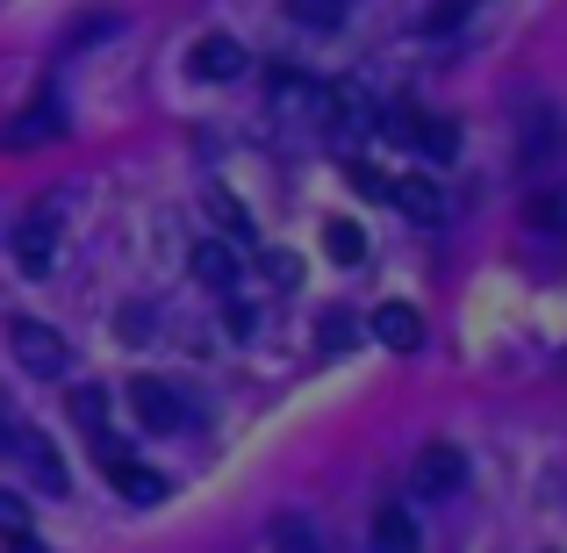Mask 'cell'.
I'll list each match as a JSON object with an SVG mask.
<instances>
[{"label": "cell", "instance_id": "obj_3", "mask_svg": "<svg viewBox=\"0 0 567 553\" xmlns=\"http://www.w3.org/2000/svg\"><path fill=\"white\" fill-rule=\"evenodd\" d=\"M130 410H137V424L144 431H181L187 424V402H181V388H166V381H152V373H144V381H130Z\"/></svg>", "mask_w": 567, "mask_h": 553}, {"label": "cell", "instance_id": "obj_21", "mask_svg": "<svg viewBox=\"0 0 567 553\" xmlns=\"http://www.w3.org/2000/svg\"><path fill=\"white\" fill-rule=\"evenodd\" d=\"M0 532H8V540H22V532H29V511H22V496H0Z\"/></svg>", "mask_w": 567, "mask_h": 553}, {"label": "cell", "instance_id": "obj_22", "mask_svg": "<svg viewBox=\"0 0 567 553\" xmlns=\"http://www.w3.org/2000/svg\"><path fill=\"white\" fill-rule=\"evenodd\" d=\"M266 274H274V288H295V259H288V252H274V259H266Z\"/></svg>", "mask_w": 567, "mask_h": 553}, {"label": "cell", "instance_id": "obj_18", "mask_svg": "<svg viewBox=\"0 0 567 553\" xmlns=\"http://www.w3.org/2000/svg\"><path fill=\"white\" fill-rule=\"evenodd\" d=\"M288 14L309 22V29H338L346 22V0H288Z\"/></svg>", "mask_w": 567, "mask_h": 553}, {"label": "cell", "instance_id": "obj_23", "mask_svg": "<svg viewBox=\"0 0 567 553\" xmlns=\"http://www.w3.org/2000/svg\"><path fill=\"white\" fill-rule=\"evenodd\" d=\"M14 431H22V424H14V417L0 410V453H8V446H14Z\"/></svg>", "mask_w": 567, "mask_h": 553}, {"label": "cell", "instance_id": "obj_17", "mask_svg": "<svg viewBox=\"0 0 567 553\" xmlns=\"http://www.w3.org/2000/svg\"><path fill=\"white\" fill-rule=\"evenodd\" d=\"M323 245H331V259H338V266H360V259H367L360 223H331V231H323Z\"/></svg>", "mask_w": 567, "mask_h": 553}, {"label": "cell", "instance_id": "obj_11", "mask_svg": "<svg viewBox=\"0 0 567 553\" xmlns=\"http://www.w3.org/2000/svg\"><path fill=\"white\" fill-rule=\"evenodd\" d=\"M402 137H416V152H424V158H453L460 152V130L439 123V115H410V123H402Z\"/></svg>", "mask_w": 567, "mask_h": 553}, {"label": "cell", "instance_id": "obj_15", "mask_svg": "<svg viewBox=\"0 0 567 553\" xmlns=\"http://www.w3.org/2000/svg\"><path fill=\"white\" fill-rule=\"evenodd\" d=\"M72 424H80L86 439H101V431H109V396H101V388H72Z\"/></svg>", "mask_w": 567, "mask_h": 553}, {"label": "cell", "instance_id": "obj_10", "mask_svg": "<svg viewBox=\"0 0 567 553\" xmlns=\"http://www.w3.org/2000/svg\"><path fill=\"white\" fill-rule=\"evenodd\" d=\"M194 280H202V288H216V295H230L237 288V252L216 245V237H208V245H194Z\"/></svg>", "mask_w": 567, "mask_h": 553}, {"label": "cell", "instance_id": "obj_9", "mask_svg": "<svg viewBox=\"0 0 567 553\" xmlns=\"http://www.w3.org/2000/svg\"><path fill=\"white\" fill-rule=\"evenodd\" d=\"M388 202H395L410 223H439L445 216V194L431 187V181H388Z\"/></svg>", "mask_w": 567, "mask_h": 553}, {"label": "cell", "instance_id": "obj_8", "mask_svg": "<svg viewBox=\"0 0 567 553\" xmlns=\"http://www.w3.org/2000/svg\"><path fill=\"white\" fill-rule=\"evenodd\" d=\"M424 540H416V518L402 511V503H381L374 511V553H416Z\"/></svg>", "mask_w": 567, "mask_h": 553}, {"label": "cell", "instance_id": "obj_4", "mask_svg": "<svg viewBox=\"0 0 567 553\" xmlns=\"http://www.w3.org/2000/svg\"><path fill=\"white\" fill-rule=\"evenodd\" d=\"M8 453L22 460V474L43 489V496H65V489H72V482H65V460H58V446H51V439H37V431H14Z\"/></svg>", "mask_w": 567, "mask_h": 553}, {"label": "cell", "instance_id": "obj_24", "mask_svg": "<svg viewBox=\"0 0 567 553\" xmlns=\"http://www.w3.org/2000/svg\"><path fill=\"white\" fill-rule=\"evenodd\" d=\"M8 553H51V546H37V540L22 532V540H8Z\"/></svg>", "mask_w": 567, "mask_h": 553}, {"label": "cell", "instance_id": "obj_12", "mask_svg": "<svg viewBox=\"0 0 567 553\" xmlns=\"http://www.w3.org/2000/svg\"><path fill=\"white\" fill-rule=\"evenodd\" d=\"M266 540H274V553H323V540H317V525H309L302 511H280L274 525H266Z\"/></svg>", "mask_w": 567, "mask_h": 553}, {"label": "cell", "instance_id": "obj_7", "mask_svg": "<svg viewBox=\"0 0 567 553\" xmlns=\"http://www.w3.org/2000/svg\"><path fill=\"white\" fill-rule=\"evenodd\" d=\"M245 65H251V58H245L237 37H202V43H194V72H202V80H237Z\"/></svg>", "mask_w": 567, "mask_h": 553}, {"label": "cell", "instance_id": "obj_5", "mask_svg": "<svg viewBox=\"0 0 567 553\" xmlns=\"http://www.w3.org/2000/svg\"><path fill=\"white\" fill-rule=\"evenodd\" d=\"M14 259H22V274H43V266L58 259V231H51V216H22L14 223Z\"/></svg>", "mask_w": 567, "mask_h": 553}, {"label": "cell", "instance_id": "obj_1", "mask_svg": "<svg viewBox=\"0 0 567 553\" xmlns=\"http://www.w3.org/2000/svg\"><path fill=\"white\" fill-rule=\"evenodd\" d=\"M8 346H14V360H22L29 373H43V381H65V373H72V346L51 331V324H37V317H14Z\"/></svg>", "mask_w": 567, "mask_h": 553}, {"label": "cell", "instance_id": "obj_2", "mask_svg": "<svg viewBox=\"0 0 567 553\" xmlns=\"http://www.w3.org/2000/svg\"><path fill=\"white\" fill-rule=\"evenodd\" d=\"M460 482H467V453H460V446H424V453L410 460V489L431 496V503L460 496Z\"/></svg>", "mask_w": 567, "mask_h": 553}, {"label": "cell", "instance_id": "obj_13", "mask_svg": "<svg viewBox=\"0 0 567 553\" xmlns=\"http://www.w3.org/2000/svg\"><path fill=\"white\" fill-rule=\"evenodd\" d=\"M109 482H115V489H123V496H130V503H158V496H166V474H152V468H137V460H115V468H109Z\"/></svg>", "mask_w": 567, "mask_h": 553}, {"label": "cell", "instance_id": "obj_19", "mask_svg": "<svg viewBox=\"0 0 567 553\" xmlns=\"http://www.w3.org/2000/svg\"><path fill=\"white\" fill-rule=\"evenodd\" d=\"M317 338H323V352H346L352 346V317H346V309H331V317L317 324Z\"/></svg>", "mask_w": 567, "mask_h": 553}, {"label": "cell", "instance_id": "obj_6", "mask_svg": "<svg viewBox=\"0 0 567 553\" xmlns=\"http://www.w3.org/2000/svg\"><path fill=\"white\" fill-rule=\"evenodd\" d=\"M374 338L388 352H416V346H424V317H416L410 303H381L374 309Z\"/></svg>", "mask_w": 567, "mask_h": 553}, {"label": "cell", "instance_id": "obj_14", "mask_svg": "<svg viewBox=\"0 0 567 553\" xmlns=\"http://www.w3.org/2000/svg\"><path fill=\"white\" fill-rule=\"evenodd\" d=\"M554 144H560L554 109H525V166H546V158H554Z\"/></svg>", "mask_w": 567, "mask_h": 553}, {"label": "cell", "instance_id": "obj_16", "mask_svg": "<svg viewBox=\"0 0 567 553\" xmlns=\"http://www.w3.org/2000/svg\"><path fill=\"white\" fill-rule=\"evenodd\" d=\"M525 216H532V231H567V187L532 194V202H525Z\"/></svg>", "mask_w": 567, "mask_h": 553}, {"label": "cell", "instance_id": "obj_20", "mask_svg": "<svg viewBox=\"0 0 567 553\" xmlns=\"http://www.w3.org/2000/svg\"><path fill=\"white\" fill-rule=\"evenodd\" d=\"M208 208H216V216H223V231H230V237H251V223H245V208H237V202H230V194H208Z\"/></svg>", "mask_w": 567, "mask_h": 553}]
</instances>
